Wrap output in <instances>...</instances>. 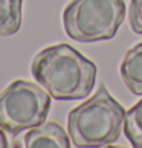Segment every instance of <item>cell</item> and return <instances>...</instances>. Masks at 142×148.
Instances as JSON below:
<instances>
[{"mask_svg": "<svg viewBox=\"0 0 142 148\" xmlns=\"http://www.w3.org/2000/svg\"><path fill=\"white\" fill-rule=\"evenodd\" d=\"M130 28L134 34H142V0H132L130 2Z\"/></svg>", "mask_w": 142, "mask_h": 148, "instance_id": "obj_9", "label": "cell"}, {"mask_svg": "<svg viewBox=\"0 0 142 148\" xmlns=\"http://www.w3.org/2000/svg\"><path fill=\"white\" fill-rule=\"evenodd\" d=\"M121 78L133 95L142 96V41L125 52L121 63Z\"/></svg>", "mask_w": 142, "mask_h": 148, "instance_id": "obj_6", "label": "cell"}, {"mask_svg": "<svg viewBox=\"0 0 142 148\" xmlns=\"http://www.w3.org/2000/svg\"><path fill=\"white\" fill-rule=\"evenodd\" d=\"M125 110L101 86L92 98L75 107L67 116L70 142L78 148H98L115 144L124 128Z\"/></svg>", "mask_w": 142, "mask_h": 148, "instance_id": "obj_2", "label": "cell"}, {"mask_svg": "<svg viewBox=\"0 0 142 148\" xmlns=\"http://www.w3.org/2000/svg\"><path fill=\"white\" fill-rule=\"evenodd\" d=\"M124 133L134 148H142V99L125 112Z\"/></svg>", "mask_w": 142, "mask_h": 148, "instance_id": "obj_8", "label": "cell"}, {"mask_svg": "<svg viewBox=\"0 0 142 148\" xmlns=\"http://www.w3.org/2000/svg\"><path fill=\"white\" fill-rule=\"evenodd\" d=\"M8 147V140H6V136L3 133V128H0V148H6Z\"/></svg>", "mask_w": 142, "mask_h": 148, "instance_id": "obj_10", "label": "cell"}, {"mask_svg": "<svg viewBox=\"0 0 142 148\" xmlns=\"http://www.w3.org/2000/svg\"><path fill=\"white\" fill-rule=\"evenodd\" d=\"M51 110V95L40 84L12 81L0 93V128L19 134L43 124Z\"/></svg>", "mask_w": 142, "mask_h": 148, "instance_id": "obj_4", "label": "cell"}, {"mask_svg": "<svg viewBox=\"0 0 142 148\" xmlns=\"http://www.w3.org/2000/svg\"><path fill=\"white\" fill-rule=\"evenodd\" d=\"M26 148H69L70 136L57 122H43L31 128L25 136Z\"/></svg>", "mask_w": 142, "mask_h": 148, "instance_id": "obj_5", "label": "cell"}, {"mask_svg": "<svg viewBox=\"0 0 142 148\" xmlns=\"http://www.w3.org/2000/svg\"><path fill=\"white\" fill-rule=\"evenodd\" d=\"M23 0H0V37L14 35L21 26Z\"/></svg>", "mask_w": 142, "mask_h": 148, "instance_id": "obj_7", "label": "cell"}, {"mask_svg": "<svg viewBox=\"0 0 142 148\" xmlns=\"http://www.w3.org/2000/svg\"><path fill=\"white\" fill-rule=\"evenodd\" d=\"M31 73L57 101H80L93 92L96 64L75 47L60 43L41 49L32 60Z\"/></svg>", "mask_w": 142, "mask_h": 148, "instance_id": "obj_1", "label": "cell"}, {"mask_svg": "<svg viewBox=\"0 0 142 148\" xmlns=\"http://www.w3.org/2000/svg\"><path fill=\"white\" fill-rule=\"evenodd\" d=\"M124 18V0H72L63 12L66 34L80 43L110 40Z\"/></svg>", "mask_w": 142, "mask_h": 148, "instance_id": "obj_3", "label": "cell"}]
</instances>
